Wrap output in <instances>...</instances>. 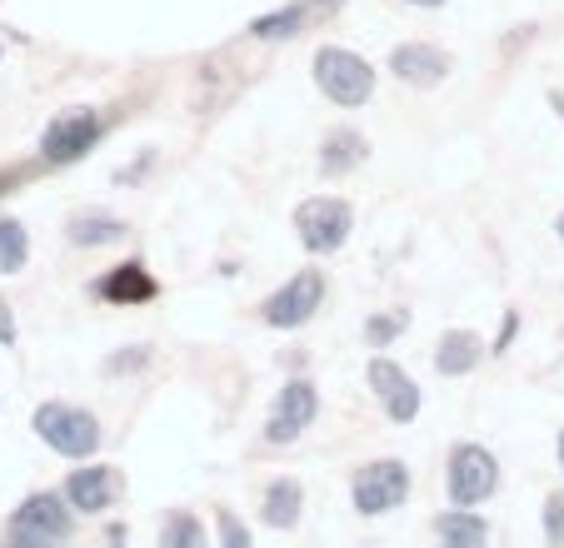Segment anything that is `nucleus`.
Here are the masks:
<instances>
[{
	"label": "nucleus",
	"mask_w": 564,
	"mask_h": 548,
	"mask_svg": "<svg viewBox=\"0 0 564 548\" xmlns=\"http://www.w3.org/2000/svg\"><path fill=\"white\" fill-rule=\"evenodd\" d=\"M35 434L51 443L65 459H90L100 449V424L90 409H75V404H41L35 409Z\"/></svg>",
	"instance_id": "f257e3e1"
},
{
	"label": "nucleus",
	"mask_w": 564,
	"mask_h": 548,
	"mask_svg": "<svg viewBox=\"0 0 564 548\" xmlns=\"http://www.w3.org/2000/svg\"><path fill=\"white\" fill-rule=\"evenodd\" d=\"M315 80L335 106H365V100L375 96L370 61L355 51H340V45H325V51L315 55Z\"/></svg>",
	"instance_id": "f03ea898"
},
{
	"label": "nucleus",
	"mask_w": 564,
	"mask_h": 548,
	"mask_svg": "<svg viewBox=\"0 0 564 548\" xmlns=\"http://www.w3.org/2000/svg\"><path fill=\"white\" fill-rule=\"evenodd\" d=\"M295 230H300V244L310 254H335L355 230V210L335 195H315L295 210Z\"/></svg>",
	"instance_id": "7ed1b4c3"
},
{
	"label": "nucleus",
	"mask_w": 564,
	"mask_h": 548,
	"mask_svg": "<svg viewBox=\"0 0 564 548\" xmlns=\"http://www.w3.org/2000/svg\"><path fill=\"white\" fill-rule=\"evenodd\" d=\"M70 498L61 494H31L11 518V538L15 544H61L75 528V508H65Z\"/></svg>",
	"instance_id": "20e7f679"
},
{
	"label": "nucleus",
	"mask_w": 564,
	"mask_h": 548,
	"mask_svg": "<svg viewBox=\"0 0 564 548\" xmlns=\"http://www.w3.org/2000/svg\"><path fill=\"white\" fill-rule=\"evenodd\" d=\"M495 484H500V464H495L490 449L459 443V449L449 453V498H455L459 508L485 504V498L495 494Z\"/></svg>",
	"instance_id": "39448f33"
},
{
	"label": "nucleus",
	"mask_w": 564,
	"mask_h": 548,
	"mask_svg": "<svg viewBox=\"0 0 564 548\" xmlns=\"http://www.w3.org/2000/svg\"><path fill=\"white\" fill-rule=\"evenodd\" d=\"M405 498H410V469L400 459H375V464H365L355 474V508L360 514L380 518L390 508H400Z\"/></svg>",
	"instance_id": "423d86ee"
},
{
	"label": "nucleus",
	"mask_w": 564,
	"mask_h": 548,
	"mask_svg": "<svg viewBox=\"0 0 564 548\" xmlns=\"http://www.w3.org/2000/svg\"><path fill=\"white\" fill-rule=\"evenodd\" d=\"M319 299H325V274L300 270L290 285H280L275 295L260 305V315H265V325H275V329H300L319 309Z\"/></svg>",
	"instance_id": "0eeeda50"
},
{
	"label": "nucleus",
	"mask_w": 564,
	"mask_h": 548,
	"mask_svg": "<svg viewBox=\"0 0 564 548\" xmlns=\"http://www.w3.org/2000/svg\"><path fill=\"white\" fill-rule=\"evenodd\" d=\"M96 135H100L96 110H65V116H55L51 125H45L41 155L51 160V165H70V160H80L90 145H96Z\"/></svg>",
	"instance_id": "6e6552de"
},
{
	"label": "nucleus",
	"mask_w": 564,
	"mask_h": 548,
	"mask_svg": "<svg viewBox=\"0 0 564 548\" xmlns=\"http://www.w3.org/2000/svg\"><path fill=\"white\" fill-rule=\"evenodd\" d=\"M365 380H370L375 399L384 404V414H390L394 424H410L420 414V390L415 380H410L394 359H370V370H365Z\"/></svg>",
	"instance_id": "1a4fd4ad"
},
{
	"label": "nucleus",
	"mask_w": 564,
	"mask_h": 548,
	"mask_svg": "<svg viewBox=\"0 0 564 548\" xmlns=\"http://www.w3.org/2000/svg\"><path fill=\"white\" fill-rule=\"evenodd\" d=\"M315 409H319L315 384H310V380H290L285 390H280L275 409H270L265 439H270V443H295V439H300V429H305V424L315 419Z\"/></svg>",
	"instance_id": "9d476101"
},
{
	"label": "nucleus",
	"mask_w": 564,
	"mask_h": 548,
	"mask_svg": "<svg viewBox=\"0 0 564 548\" xmlns=\"http://www.w3.org/2000/svg\"><path fill=\"white\" fill-rule=\"evenodd\" d=\"M390 70L394 80L415 85V90H430V85H440L449 75V55L435 51V45H420V41H405L390 51Z\"/></svg>",
	"instance_id": "9b49d317"
},
{
	"label": "nucleus",
	"mask_w": 564,
	"mask_h": 548,
	"mask_svg": "<svg viewBox=\"0 0 564 548\" xmlns=\"http://www.w3.org/2000/svg\"><path fill=\"white\" fill-rule=\"evenodd\" d=\"M120 479L110 464H90V469H75L70 479H65V498H70L75 514H106L110 498H116Z\"/></svg>",
	"instance_id": "f8f14e48"
},
{
	"label": "nucleus",
	"mask_w": 564,
	"mask_h": 548,
	"mask_svg": "<svg viewBox=\"0 0 564 548\" xmlns=\"http://www.w3.org/2000/svg\"><path fill=\"white\" fill-rule=\"evenodd\" d=\"M479 349H485L479 335H469V329H449L435 349V370L445 374V380H459V374H469L479 364Z\"/></svg>",
	"instance_id": "ddd939ff"
},
{
	"label": "nucleus",
	"mask_w": 564,
	"mask_h": 548,
	"mask_svg": "<svg viewBox=\"0 0 564 548\" xmlns=\"http://www.w3.org/2000/svg\"><path fill=\"white\" fill-rule=\"evenodd\" d=\"M360 160H365V135L360 130H330L325 145H319V175L335 179V175H345V169H355Z\"/></svg>",
	"instance_id": "4468645a"
},
{
	"label": "nucleus",
	"mask_w": 564,
	"mask_h": 548,
	"mask_svg": "<svg viewBox=\"0 0 564 548\" xmlns=\"http://www.w3.org/2000/svg\"><path fill=\"white\" fill-rule=\"evenodd\" d=\"M100 299H116V305H140V299H150L155 295V280H150L145 274V264H120L116 274H106V280H100Z\"/></svg>",
	"instance_id": "2eb2a0df"
},
{
	"label": "nucleus",
	"mask_w": 564,
	"mask_h": 548,
	"mask_svg": "<svg viewBox=\"0 0 564 548\" xmlns=\"http://www.w3.org/2000/svg\"><path fill=\"white\" fill-rule=\"evenodd\" d=\"M435 534L445 538L449 548H479L485 544V538H490V524H485V518L479 514H469V508H449V514H440L435 518Z\"/></svg>",
	"instance_id": "dca6fc26"
},
{
	"label": "nucleus",
	"mask_w": 564,
	"mask_h": 548,
	"mask_svg": "<svg viewBox=\"0 0 564 548\" xmlns=\"http://www.w3.org/2000/svg\"><path fill=\"white\" fill-rule=\"evenodd\" d=\"M300 484L295 479H275V484L265 489V504H260V518H265L270 528H295L300 524Z\"/></svg>",
	"instance_id": "f3484780"
},
{
	"label": "nucleus",
	"mask_w": 564,
	"mask_h": 548,
	"mask_svg": "<svg viewBox=\"0 0 564 548\" xmlns=\"http://www.w3.org/2000/svg\"><path fill=\"white\" fill-rule=\"evenodd\" d=\"M126 234V224L116 220V215H75L70 220V240L75 244H110Z\"/></svg>",
	"instance_id": "a211bd4d"
},
{
	"label": "nucleus",
	"mask_w": 564,
	"mask_h": 548,
	"mask_svg": "<svg viewBox=\"0 0 564 548\" xmlns=\"http://www.w3.org/2000/svg\"><path fill=\"white\" fill-rule=\"evenodd\" d=\"M25 254H31V240H25L21 220H0V274H21Z\"/></svg>",
	"instance_id": "6ab92c4d"
},
{
	"label": "nucleus",
	"mask_w": 564,
	"mask_h": 548,
	"mask_svg": "<svg viewBox=\"0 0 564 548\" xmlns=\"http://www.w3.org/2000/svg\"><path fill=\"white\" fill-rule=\"evenodd\" d=\"M160 544L165 548H200L205 544V528L195 514H171V524L160 528Z\"/></svg>",
	"instance_id": "aec40b11"
},
{
	"label": "nucleus",
	"mask_w": 564,
	"mask_h": 548,
	"mask_svg": "<svg viewBox=\"0 0 564 548\" xmlns=\"http://www.w3.org/2000/svg\"><path fill=\"white\" fill-rule=\"evenodd\" d=\"M300 25H305V11H300V6H285V11H275V15H260V21L250 25V35L275 41V35H295Z\"/></svg>",
	"instance_id": "412c9836"
},
{
	"label": "nucleus",
	"mask_w": 564,
	"mask_h": 548,
	"mask_svg": "<svg viewBox=\"0 0 564 548\" xmlns=\"http://www.w3.org/2000/svg\"><path fill=\"white\" fill-rule=\"evenodd\" d=\"M405 325H410V315H405V309H390V315H375L370 325H365V339H370L375 349H384V344H390V339L400 335V329H405Z\"/></svg>",
	"instance_id": "4be33fe9"
},
{
	"label": "nucleus",
	"mask_w": 564,
	"mask_h": 548,
	"mask_svg": "<svg viewBox=\"0 0 564 548\" xmlns=\"http://www.w3.org/2000/svg\"><path fill=\"white\" fill-rule=\"evenodd\" d=\"M544 538H550V544H564V494L544 498Z\"/></svg>",
	"instance_id": "5701e85b"
},
{
	"label": "nucleus",
	"mask_w": 564,
	"mask_h": 548,
	"mask_svg": "<svg viewBox=\"0 0 564 548\" xmlns=\"http://www.w3.org/2000/svg\"><path fill=\"white\" fill-rule=\"evenodd\" d=\"M220 538H225V548H250V528L235 524L230 514H220Z\"/></svg>",
	"instance_id": "b1692460"
},
{
	"label": "nucleus",
	"mask_w": 564,
	"mask_h": 548,
	"mask_svg": "<svg viewBox=\"0 0 564 548\" xmlns=\"http://www.w3.org/2000/svg\"><path fill=\"white\" fill-rule=\"evenodd\" d=\"M0 344H6V349L15 344V315H11V305H6V299H0Z\"/></svg>",
	"instance_id": "393cba45"
},
{
	"label": "nucleus",
	"mask_w": 564,
	"mask_h": 548,
	"mask_svg": "<svg viewBox=\"0 0 564 548\" xmlns=\"http://www.w3.org/2000/svg\"><path fill=\"white\" fill-rule=\"evenodd\" d=\"M410 6H445V0H410Z\"/></svg>",
	"instance_id": "a878e982"
},
{
	"label": "nucleus",
	"mask_w": 564,
	"mask_h": 548,
	"mask_svg": "<svg viewBox=\"0 0 564 548\" xmlns=\"http://www.w3.org/2000/svg\"><path fill=\"white\" fill-rule=\"evenodd\" d=\"M554 230H560V240H564V215H560V224H554Z\"/></svg>",
	"instance_id": "bb28decb"
},
{
	"label": "nucleus",
	"mask_w": 564,
	"mask_h": 548,
	"mask_svg": "<svg viewBox=\"0 0 564 548\" xmlns=\"http://www.w3.org/2000/svg\"><path fill=\"white\" fill-rule=\"evenodd\" d=\"M560 464H564V434H560Z\"/></svg>",
	"instance_id": "cd10ccee"
}]
</instances>
